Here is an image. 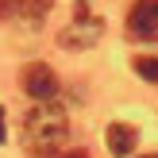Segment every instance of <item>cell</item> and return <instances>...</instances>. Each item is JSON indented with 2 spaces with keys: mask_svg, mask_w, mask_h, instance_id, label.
I'll use <instances>...</instances> for the list:
<instances>
[{
  "mask_svg": "<svg viewBox=\"0 0 158 158\" xmlns=\"http://www.w3.org/2000/svg\"><path fill=\"white\" fill-rule=\"evenodd\" d=\"M69 135V120H66V108L50 104V100H43V104H35L27 116H23V147H27L35 158H46L54 154L62 143H66Z\"/></svg>",
  "mask_w": 158,
  "mask_h": 158,
  "instance_id": "cell-1",
  "label": "cell"
},
{
  "mask_svg": "<svg viewBox=\"0 0 158 158\" xmlns=\"http://www.w3.org/2000/svg\"><path fill=\"white\" fill-rule=\"evenodd\" d=\"M19 85L35 100H50L54 93H58V77H54V69L46 66V62H27V66L19 69Z\"/></svg>",
  "mask_w": 158,
  "mask_h": 158,
  "instance_id": "cell-2",
  "label": "cell"
},
{
  "mask_svg": "<svg viewBox=\"0 0 158 158\" xmlns=\"http://www.w3.org/2000/svg\"><path fill=\"white\" fill-rule=\"evenodd\" d=\"M127 31L143 43H154L158 39V0H139L127 12Z\"/></svg>",
  "mask_w": 158,
  "mask_h": 158,
  "instance_id": "cell-3",
  "label": "cell"
},
{
  "mask_svg": "<svg viewBox=\"0 0 158 158\" xmlns=\"http://www.w3.org/2000/svg\"><path fill=\"white\" fill-rule=\"evenodd\" d=\"M100 31H104V23H100L97 15L77 12V19H73V23H69V27L58 35V43H62V46H77V50H81V46H93V43H97V39H100Z\"/></svg>",
  "mask_w": 158,
  "mask_h": 158,
  "instance_id": "cell-4",
  "label": "cell"
},
{
  "mask_svg": "<svg viewBox=\"0 0 158 158\" xmlns=\"http://www.w3.org/2000/svg\"><path fill=\"white\" fill-rule=\"evenodd\" d=\"M50 0H0V19H43Z\"/></svg>",
  "mask_w": 158,
  "mask_h": 158,
  "instance_id": "cell-5",
  "label": "cell"
},
{
  "mask_svg": "<svg viewBox=\"0 0 158 158\" xmlns=\"http://www.w3.org/2000/svg\"><path fill=\"white\" fill-rule=\"evenodd\" d=\"M135 127H131V123H112V127H108V151H112L116 158H123V154H131L135 151Z\"/></svg>",
  "mask_w": 158,
  "mask_h": 158,
  "instance_id": "cell-6",
  "label": "cell"
},
{
  "mask_svg": "<svg viewBox=\"0 0 158 158\" xmlns=\"http://www.w3.org/2000/svg\"><path fill=\"white\" fill-rule=\"evenodd\" d=\"M135 73L143 77V81H158V58H135Z\"/></svg>",
  "mask_w": 158,
  "mask_h": 158,
  "instance_id": "cell-7",
  "label": "cell"
},
{
  "mask_svg": "<svg viewBox=\"0 0 158 158\" xmlns=\"http://www.w3.org/2000/svg\"><path fill=\"white\" fill-rule=\"evenodd\" d=\"M58 158H89L85 151H66V154H58Z\"/></svg>",
  "mask_w": 158,
  "mask_h": 158,
  "instance_id": "cell-8",
  "label": "cell"
},
{
  "mask_svg": "<svg viewBox=\"0 0 158 158\" xmlns=\"http://www.w3.org/2000/svg\"><path fill=\"white\" fill-rule=\"evenodd\" d=\"M0 143H4V108H0Z\"/></svg>",
  "mask_w": 158,
  "mask_h": 158,
  "instance_id": "cell-9",
  "label": "cell"
},
{
  "mask_svg": "<svg viewBox=\"0 0 158 158\" xmlns=\"http://www.w3.org/2000/svg\"><path fill=\"white\" fill-rule=\"evenodd\" d=\"M139 158H158V154H139Z\"/></svg>",
  "mask_w": 158,
  "mask_h": 158,
  "instance_id": "cell-10",
  "label": "cell"
}]
</instances>
